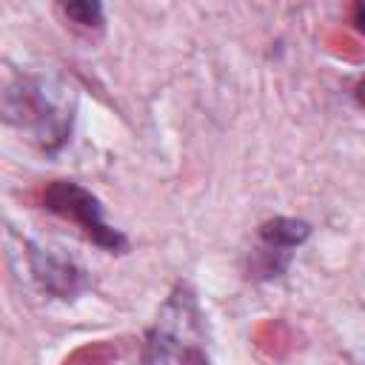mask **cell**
<instances>
[{
    "mask_svg": "<svg viewBox=\"0 0 365 365\" xmlns=\"http://www.w3.org/2000/svg\"><path fill=\"white\" fill-rule=\"evenodd\" d=\"M6 97V117L31 134L46 151L60 148L74 123V94L54 77L11 74L0 86Z\"/></svg>",
    "mask_w": 365,
    "mask_h": 365,
    "instance_id": "obj_1",
    "label": "cell"
},
{
    "mask_svg": "<svg viewBox=\"0 0 365 365\" xmlns=\"http://www.w3.org/2000/svg\"><path fill=\"white\" fill-rule=\"evenodd\" d=\"M143 365H211L197 297L188 285H177L160 305L145 334Z\"/></svg>",
    "mask_w": 365,
    "mask_h": 365,
    "instance_id": "obj_2",
    "label": "cell"
},
{
    "mask_svg": "<svg viewBox=\"0 0 365 365\" xmlns=\"http://www.w3.org/2000/svg\"><path fill=\"white\" fill-rule=\"evenodd\" d=\"M43 205L51 214H57L63 220H71L94 245H100V248H106L111 254L114 251L120 254V251L128 248V240L103 220L100 200L91 191H86L80 182H74V180H51L43 188Z\"/></svg>",
    "mask_w": 365,
    "mask_h": 365,
    "instance_id": "obj_3",
    "label": "cell"
},
{
    "mask_svg": "<svg viewBox=\"0 0 365 365\" xmlns=\"http://www.w3.org/2000/svg\"><path fill=\"white\" fill-rule=\"evenodd\" d=\"M311 234V225L305 220H291V217H274L259 225L257 242L251 245L248 254V277L251 279H274L279 277L297 245L305 242Z\"/></svg>",
    "mask_w": 365,
    "mask_h": 365,
    "instance_id": "obj_4",
    "label": "cell"
},
{
    "mask_svg": "<svg viewBox=\"0 0 365 365\" xmlns=\"http://www.w3.org/2000/svg\"><path fill=\"white\" fill-rule=\"evenodd\" d=\"M29 259H31V271H34L37 282L48 294H54L60 299H74L86 288V271L80 265H74L71 259H66L54 251L37 248V245L29 248Z\"/></svg>",
    "mask_w": 365,
    "mask_h": 365,
    "instance_id": "obj_5",
    "label": "cell"
},
{
    "mask_svg": "<svg viewBox=\"0 0 365 365\" xmlns=\"http://www.w3.org/2000/svg\"><path fill=\"white\" fill-rule=\"evenodd\" d=\"M63 14L80 26V29H100L103 26V6L94 0H77V3H66Z\"/></svg>",
    "mask_w": 365,
    "mask_h": 365,
    "instance_id": "obj_6",
    "label": "cell"
}]
</instances>
